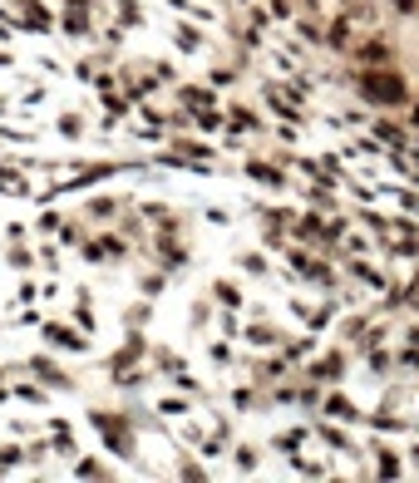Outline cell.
I'll use <instances>...</instances> for the list:
<instances>
[{
	"instance_id": "cell-2",
	"label": "cell",
	"mask_w": 419,
	"mask_h": 483,
	"mask_svg": "<svg viewBox=\"0 0 419 483\" xmlns=\"http://www.w3.org/2000/svg\"><path fill=\"white\" fill-rule=\"evenodd\" d=\"M385 55H390V45H385V40H370V45L360 50V60H385Z\"/></svg>"
},
{
	"instance_id": "cell-1",
	"label": "cell",
	"mask_w": 419,
	"mask_h": 483,
	"mask_svg": "<svg viewBox=\"0 0 419 483\" xmlns=\"http://www.w3.org/2000/svg\"><path fill=\"white\" fill-rule=\"evenodd\" d=\"M360 94L370 99V104H385V109H400L405 99H410V84L395 74V70H365L360 74Z\"/></svg>"
},
{
	"instance_id": "cell-3",
	"label": "cell",
	"mask_w": 419,
	"mask_h": 483,
	"mask_svg": "<svg viewBox=\"0 0 419 483\" xmlns=\"http://www.w3.org/2000/svg\"><path fill=\"white\" fill-rule=\"evenodd\" d=\"M395 10H415V0H395Z\"/></svg>"
},
{
	"instance_id": "cell-4",
	"label": "cell",
	"mask_w": 419,
	"mask_h": 483,
	"mask_svg": "<svg viewBox=\"0 0 419 483\" xmlns=\"http://www.w3.org/2000/svg\"><path fill=\"white\" fill-rule=\"evenodd\" d=\"M415 118H419V113H415Z\"/></svg>"
}]
</instances>
